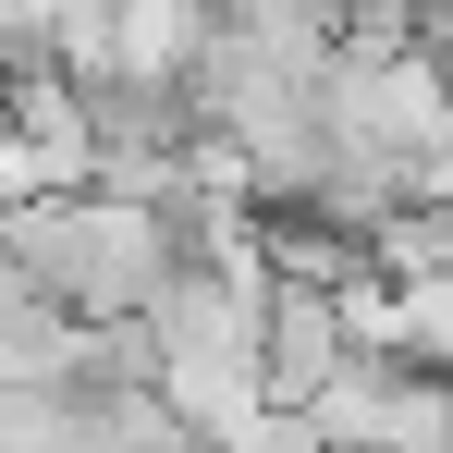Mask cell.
<instances>
[{"label":"cell","instance_id":"obj_5","mask_svg":"<svg viewBox=\"0 0 453 453\" xmlns=\"http://www.w3.org/2000/svg\"><path fill=\"white\" fill-rule=\"evenodd\" d=\"M25 196H50V159L25 148V123H12V111H0V221H12V209H25Z\"/></svg>","mask_w":453,"mask_h":453},{"label":"cell","instance_id":"obj_2","mask_svg":"<svg viewBox=\"0 0 453 453\" xmlns=\"http://www.w3.org/2000/svg\"><path fill=\"white\" fill-rule=\"evenodd\" d=\"M306 429L331 453H453V380L417 356H343L306 392Z\"/></svg>","mask_w":453,"mask_h":453},{"label":"cell","instance_id":"obj_4","mask_svg":"<svg viewBox=\"0 0 453 453\" xmlns=\"http://www.w3.org/2000/svg\"><path fill=\"white\" fill-rule=\"evenodd\" d=\"M392 356H417V368H441V380H453V257L392 282Z\"/></svg>","mask_w":453,"mask_h":453},{"label":"cell","instance_id":"obj_3","mask_svg":"<svg viewBox=\"0 0 453 453\" xmlns=\"http://www.w3.org/2000/svg\"><path fill=\"white\" fill-rule=\"evenodd\" d=\"M343 356H356L343 343V306L319 295V282H270L257 295V380H270V404H306Z\"/></svg>","mask_w":453,"mask_h":453},{"label":"cell","instance_id":"obj_1","mask_svg":"<svg viewBox=\"0 0 453 453\" xmlns=\"http://www.w3.org/2000/svg\"><path fill=\"white\" fill-rule=\"evenodd\" d=\"M0 245L37 270V295H62L74 319H135V306L172 282V221L148 196H111V184H50L25 196Z\"/></svg>","mask_w":453,"mask_h":453},{"label":"cell","instance_id":"obj_6","mask_svg":"<svg viewBox=\"0 0 453 453\" xmlns=\"http://www.w3.org/2000/svg\"><path fill=\"white\" fill-rule=\"evenodd\" d=\"M0 453H25V404H12V380H0Z\"/></svg>","mask_w":453,"mask_h":453}]
</instances>
